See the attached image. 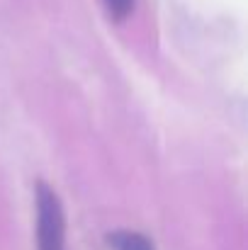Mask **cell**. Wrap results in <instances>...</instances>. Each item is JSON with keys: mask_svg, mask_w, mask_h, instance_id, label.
<instances>
[{"mask_svg": "<svg viewBox=\"0 0 248 250\" xmlns=\"http://www.w3.org/2000/svg\"><path fill=\"white\" fill-rule=\"evenodd\" d=\"M105 5H107V10H110V15L114 20H124L132 12L134 0H105Z\"/></svg>", "mask_w": 248, "mask_h": 250, "instance_id": "cell-3", "label": "cell"}, {"mask_svg": "<svg viewBox=\"0 0 248 250\" xmlns=\"http://www.w3.org/2000/svg\"><path fill=\"white\" fill-rule=\"evenodd\" d=\"M37 248L66 250V214L56 192L37 185Z\"/></svg>", "mask_w": 248, "mask_h": 250, "instance_id": "cell-1", "label": "cell"}, {"mask_svg": "<svg viewBox=\"0 0 248 250\" xmlns=\"http://www.w3.org/2000/svg\"><path fill=\"white\" fill-rule=\"evenodd\" d=\"M110 248L112 250H156L154 243L141 236V233H134V231H117V233H110Z\"/></svg>", "mask_w": 248, "mask_h": 250, "instance_id": "cell-2", "label": "cell"}]
</instances>
